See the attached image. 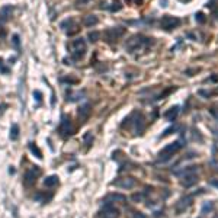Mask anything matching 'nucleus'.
Returning a JSON list of instances; mask_svg holds the SVG:
<instances>
[{
    "instance_id": "12",
    "label": "nucleus",
    "mask_w": 218,
    "mask_h": 218,
    "mask_svg": "<svg viewBox=\"0 0 218 218\" xmlns=\"http://www.w3.org/2000/svg\"><path fill=\"white\" fill-rule=\"evenodd\" d=\"M182 178H183V179H182V185H183L185 188H190V186H193L196 182H198V174H196V172L183 174Z\"/></svg>"
},
{
    "instance_id": "38",
    "label": "nucleus",
    "mask_w": 218,
    "mask_h": 218,
    "mask_svg": "<svg viewBox=\"0 0 218 218\" xmlns=\"http://www.w3.org/2000/svg\"><path fill=\"white\" fill-rule=\"evenodd\" d=\"M81 95H83V93H81V92H79V93H76L74 96H81ZM69 100H71V102H74V100H79V98H70Z\"/></svg>"
},
{
    "instance_id": "19",
    "label": "nucleus",
    "mask_w": 218,
    "mask_h": 218,
    "mask_svg": "<svg viewBox=\"0 0 218 218\" xmlns=\"http://www.w3.org/2000/svg\"><path fill=\"white\" fill-rule=\"evenodd\" d=\"M19 138V125L17 124H13L12 128H10V140L12 141H16Z\"/></svg>"
},
{
    "instance_id": "25",
    "label": "nucleus",
    "mask_w": 218,
    "mask_h": 218,
    "mask_svg": "<svg viewBox=\"0 0 218 218\" xmlns=\"http://www.w3.org/2000/svg\"><path fill=\"white\" fill-rule=\"evenodd\" d=\"M129 212L131 214L128 215V218H147V215L140 212V211H129Z\"/></svg>"
},
{
    "instance_id": "43",
    "label": "nucleus",
    "mask_w": 218,
    "mask_h": 218,
    "mask_svg": "<svg viewBox=\"0 0 218 218\" xmlns=\"http://www.w3.org/2000/svg\"><path fill=\"white\" fill-rule=\"evenodd\" d=\"M86 2H87V0H79L77 3H86Z\"/></svg>"
},
{
    "instance_id": "29",
    "label": "nucleus",
    "mask_w": 218,
    "mask_h": 218,
    "mask_svg": "<svg viewBox=\"0 0 218 218\" xmlns=\"http://www.w3.org/2000/svg\"><path fill=\"white\" fill-rule=\"evenodd\" d=\"M131 199H133L134 202H140L144 199V193H134L133 196H131Z\"/></svg>"
},
{
    "instance_id": "41",
    "label": "nucleus",
    "mask_w": 218,
    "mask_h": 218,
    "mask_svg": "<svg viewBox=\"0 0 218 218\" xmlns=\"http://www.w3.org/2000/svg\"><path fill=\"white\" fill-rule=\"evenodd\" d=\"M3 108H6V105H2V106H0V115L3 114Z\"/></svg>"
},
{
    "instance_id": "1",
    "label": "nucleus",
    "mask_w": 218,
    "mask_h": 218,
    "mask_svg": "<svg viewBox=\"0 0 218 218\" xmlns=\"http://www.w3.org/2000/svg\"><path fill=\"white\" fill-rule=\"evenodd\" d=\"M122 126L124 128H131L134 131V134L135 135H138V134H141L143 131H144V116L140 114V112H133L131 114L125 121H124V124H122Z\"/></svg>"
},
{
    "instance_id": "36",
    "label": "nucleus",
    "mask_w": 218,
    "mask_h": 218,
    "mask_svg": "<svg viewBox=\"0 0 218 218\" xmlns=\"http://www.w3.org/2000/svg\"><path fill=\"white\" fill-rule=\"evenodd\" d=\"M209 185L218 189V179H214V180H209Z\"/></svg>"
},
{
    "instance_id": "31",
    "label": "nucleus",
    "mask_w": 218,
    "mask_h": 218,
    "mask_svg": "<svg viewBox=\"0 0 218 218\" xmlns=\"http://www.w3.org/2000/svg\"><path fill=\"white\" fill-rule=\"evenodd\" d=\"M61 81H64V83H77L79 80L77 79H71V77H63V79H60Z\"/></svg>"
},
{
    "instance_id": "34",
    "label": "nucleus",
    "mask_w": 218,
    "mask_h": 218,
    "mask_svg": "<svg viewBox=\"0 0 218 218\" xmlns=\"http://www.w3.org/2000/svg\"><path fill=\"white\" fill-rule=\"evenodd\" d=\"M198 95H199V96H204V98H209L212 93H211V92H208V90H199V92H198Z\"/></svg>"
},
{
    "instance_id": "6",
    "label": "nucleus",
    "mask_w": 218,
    "mask_h": 218,
    "mask_svg": "<svg viewBox=\"0 0 218 218\" xmlns=\"http://www.w3.org/2000/svg\"><path fill=\"white\" fill-rule=\"evenodd\" d=\"M179 25H180V19L174 17V16H170V15H164L161 17V20H160V26L164 31H172L174 28H178Z\"/></svg>"
},
{
    "instance_id": "11",
    "label": "nucleus",
    "mask_w": 218,
    "mask_h": 218,
    "mask_svg": "<svg viewBox=\"0 0 218 218\" xmlns=\"http://www.w3.org/2000/svg\"><path fill=\"white\" fill-rule=\"evenodd\" d=\"M190 205H192V196H190V195L183 196V198H180V199L178 201V204H176V211H178L179 214H182V212H185Z\"/></svg>"
},
{
    "instance_id": "40",
    "label": "nucleus",
    "mask_w": 218,
    "mask_h": 218,
    "mask_svg": "<svg viewBox=\"0 0 218 218\" xmlns=\"http://www.w3.org/2000/svg\"><path fill=\"white\" fill-rule=\"evenodd\" d=\"M211 114H212V115H214V116L218 119V111H215V109H211Z\"/></svg>"
},
{
    "instance_id": "8",
    "label": "nucleus",
    "mask_w": 218,
    "mask_h": 218,
    "mask_svg": "<svg viewBox=\"0 0 218 218\" xmlns=\"http://www.w3.org/2000/svg\"><path fill=\"white\" fill-rule=\"evenodd\" d=\"M98 218H119V211L112 204H105V207L98 212Z\"/></svg>"
},
{
    "instance_id": "16",
    "label": "nucleus",
    "mask_w": 218,
    "mask_h": 218,
    "mask_svg": "<svg viewBox=\"0 0 218 218\" xmlns=\"http://www.w3.org/2000/svg\"><path fill=\"white\" fill-rule=\"evenodd\" d=\"M90 112H92V109H90V105H83L79 108V116L81 119V122H84L87 118L90 116Z\"/></svg>"
},
{
    "instance_id": "35",
    "label": "nucleus",
    "mask_w": 218,
    "mask_h": 218,
    "mask_svg": "<svg viewBox=\"0 0 218 218\" xmlns=\"http://www.w3.org/2000/svg\"><path fill=\"white\" fill-rule=\"evenodd\" d=\"M215 2H217V0H208V3H207L205 6H207V7H209V9H214V6H215L214 3H215Z\"/></svg>"
},
{
    "instance_id": "14",
    "label": "nucleus",
    "mask_w": 218,
    "mask_h": 218,
    "mask_svg": "<svg viewBox=\"0 0 218 218\" xmlns=\"http://www.w3.org/2000/svg\"><path fill=\"white\" fill-rule=\"evenodd\" d=\"M179 109H180V108H179L178 105H176V106H173V108H170V109H169V111H166V112H164V115H163V116H164L167 121L173 122L174 119L178 118V115H179Z\"/></svg>"
},
{
    "instance_id": "7",
    "label": "nucleus",
    "mask_w": 218,
    "mask_h": 218,
    "mask_svg": "<svg viewBox=\"0 0 218 218\" xmlns=\"http://www.w3.org/2000/svg\"><path fill=\"white\" fill-rule=\"evenodd\" d=\"M58 133L65 138V137H70L73 134V126H71V119L67 115H63L61 116V122L58 126Z\"/></svg>"
},
{
    "instance_id": "22",
    "label": "nucleus",
    "mask_w": 218,
    "mask_h": 218,
    "mask_svg": "<svg viewBox=\"0 0 218 218\" xmlns=\"http://www.w3.org/2000/svg\"><path fill=\"white\" fill-rule=\"evenodd\" d=\"M122 9V3L119 2V0H115V2L112 3V6H109V10L111 12H119Z\"/></svg>"
},
{
    "instance_id": "26",
    "label": "nucleus",
    "mask_w": 218,
    "mask_h": 218,
    "mask_svg": "<svg viewBox=\"0 0 218 218\" xmlns=\"http://www.w3.org/2000/svg\"><path fill=\"white\" fill-rule=\"evenodd\" d=\"M0 73H2V74H9V73H10L9 67L5 64V61H3V60H0Z\"/></svg>"
},
{
    "instance_id": "4",
    "label": "nucleus",
    "mask_w": 218,
    "mask_h": 218,
    "mask_svg": "<svg viewBox=\"0 0 218 218\" xmlns=\"http://www.w3.org/2000/svg\"><path fill=\"white\" fill-rule=\"evenodd\" d=\"M70 48H71L73 60H80V58H83L84 54H86V42H84L83 38L74 39V41L70 44Z\"/></svg>"
},
{
    "instance_id": "32",
    "label": "nucleus",
    "mask_w": 218,
    "mask_h": 218,
    "mask_svg": "<svg viewBox=\"0 0 218 218\" xmlns=\"http://www.w3.org/2000/svg\"><path fill=\"white\" fill-rule=\"evenodd\" d=\"M174 129H178L176 126H170V128H167V129H164V133L161 134V137H166V135H169V134H172V131H174Z\"/></svg>"
},
{
    "instance_id": "44",
    "label": "nucleus",
    "mask_w": 218,
    "mask_h": 218,
    "mask_svg": "<svg viewBox=\"0 0 218 218\" xmlns=\"http://www.w3.org/2000/svg\"><path fill=\"white\" fill-rule=\"evenodd\" d=\"M182 2H189V0H182Z\"/></svg>"
},
{
    "instance_id": "24",
    "label": "nucleus",
    "mask_w": 218,
    "mask_h": 218,
    "mask_svg": "<svg viewBox=\"0 0 218 218\" xmlns=\"http://www.w3.org/2000/svg\"><path fill=\"white\" fill-rule=\"evenodd\" d=\"M212 209H214V202H205V204H204V207H202L201 214H202V215H205L207 212H209V211H212Z\"/></svg>"
},
{
    "instance_id": "3",
    "label": "nucleus",
    "mask_w": 218,
    "mask_h": 218,
    "mask_svg": "<svg viewBox=\"0 0 218 218\" xmlns=\"http://www.w3.org/2000/svg\"><path fill=\"white\" fill-rule=\"evenodd\" d=\"M183 147L182 141H174V143H170L167 144L160 153H159V161H167L169 159H172L176 153Z\"/></svg>"
},
{
    "instance_id": "5",
    "label": "nucleus",
    "mask_w": 218,
    "mask_h": 218,
    "mask_svg": "<svg viewBox=\"0 0 218 218\" xmlns=\"http://www.w3.org/2000/svg\"><path fill=\"white\" fill-rule=\"evenodd\" d=\"M125 34V28H122V26H115V28H108L106 31H105V34H103V36H105V41L108 42V44H114L119 36H122Z\"/></svg>"
},
{
    "instance_id": "30",
    "label": "nucleus",
    "mask_w": 218,
    "mask_h": 218,
    "mask_svg": "<svg viewBox=\"0 0 218 218\" xmlns=\"http://www.w3.org/2000/svg\"><path fill=\"white\" fill-rule=\"evenodd\" d=\"M195 19H196V22H198V24H204L205 22V16H204V13L202 12H198L195 15Z\"/></svg>"
},
{
    "instance_id": "9",
    "label": "nucleus",
    "mask_w": 218,
    "mask_h": 218,
    "mask_svg": "<svg viewBox=\"0 0 218 218\" xmlns=\"http://www.w3.org/2000/svg\"><path fill=\"white\" fill-rule=\"evenodd\" d=\"M41 174V169L38 167V166H34L32 169H29L26 173H25V178H24V183H25V186H31V185H34L35 183V180H36V178Z\"/></svg>"
},
{
    "instance_id": "20",
    "label": "nucleus",
    "mask_w": 218,
    "mask_h": 218,
    "mask_svg": "<svg viewBox=\"0 0 218 218\" xmlns=\"http://www.w3.org/2000/svg\"><path fill=\"white\" fill-rule=\"evenodd\" d=\"M29 150H31V153H32V154H35L38 159H42V153H41V150L34 144V143H31L29 144Z\"/></svg>"
},
{
    "instance_id": "37",
    "label": "nucleus",
    "mask_w": 218,
    "mask_h": 218,
    "mask_svg": "<svg viewBox=\"0 0 218 218\" xmlns=\"http://www.w3.org/2000/svg\"><path fill=\"white\" fill-rule=\"evenodd\" d=\"M208 80H209V81H212V83H217V81H218V74H215V76H211Z\"/></svg>"
},
{
    "instance_id": "18",
    "label": "nucleus",
    "mask_w": 218,
    "mask_h": 218,
    "mask_svg": "<svg viewBox=\"0 0 218 218\" xmlns=\"http://www.w3.org/2000/svg\"><path fill=\"white\" fill-rule=\"evenodd\" d=\"M57 183H58L57 176H48L47 179H44V186H47V188H54Z\"/></svg>"
},
{
    "instance_id": "21",
    "label": "nucleus",
    "mask_w": 218,
    "mask_h": 218,
    "mask_svg": "<svg viewBox=\"0 0 218 218\" xmlns=\"http://www.w3.org/2000/svg\"><path fill=\"white\" fill-rule=\"evenodd\" d=\"M87 38H89V41H90V42H96V41H99L100 34H99L98 31H90V32H89V35H87Z\"/></svg>"
},
{
    "instance_id": "33",
    "label": "nucleus",
    "mask_w": 218,
    "mask_h": 218,
    "mask_svg": "<svg viewBox=\"0 0 218 218\" xmlns=\"http://www.w3.org/2000/svg\"><path fill=\"white\" fill-rule=\"evenodd\" d=\"M34 98L36 99V102H41V100H42V93H41L39 90H35V92H34Z\"/></svg>"
},
{
    "instance_id": "39",
    "label": "nucleus",
    "mask_w": 218,
    "mask_h": 218,
    "mask_svg": "<svg viewBox=\"0 0 218 218\" xmlns=\"http://www.w3.org/2000/svg\"><path fill=\"white\" fill-rule=\"evenodd\" d=\"M196 71H199V69H193V70H188V71H186V74H188V76H192V73H196Z\"/></svg>"
},
{
    "instance_id": "17",
    "label": "nucleus",
    "mask_w": 218,
    "mask_h": 218,
    "mask_svg": "<svg viewBox=\"0 0 218 218\" xmlns=\"http://www.w3.org/2000/svg\"><path fill=\"white\" fill-rule=\"evenodd\" d=\"M98 22H99V19H98V16H95V15H87V16L83 17V25L87 26V28L96 25Z\"/></svg>"
},
{
    "instance_id": "27",
    "label": "nucleus",
    "mask_w": 218,
    "mask_h": 218,
    "mask_svg": "<svg viewBox=\"0 0 218 218\" xmlns=\"http://www.w3.org/2000/svg\"><path fill=\"white\" fill-rule=\"evenodd\" d=\"M73 24H74L73 19H65V20H63L61 24H60V26H61V29H67V26H70V25H73Z\"/></svg>"
},
{
    "instance_id": "10",
    "label": "nucleus",
    "mask_w": 218,
    "mask_h": 218,
    "mask_svg": "<svg viewBox=\"0 0 218 218\" xmlns=\"http://www.w3.org/2000/svg\"><path fill=\"white\" fill-rule=\"evenodd\" d=\"M112 185L116 186V188H122V189H133L137 185V182H135L134 178H122V179L114 180Z\"/></svg>"
},
{
    "instance_id": "42",
    "label": "nucleus",
    "mask_w": 218,
    "mask_h": 218,
    "mask_svg": "<svg viewBox=\"0 0 218 218\" xmlns=\"http://www.w3.org/2000/svg\"><path fill=\"white\" fill-rule=\"evenodd\" d=\"M9 61H10V63H12V64H13V63H15V61H16V57H13V58H10V60H9Z\"/></svg>"
},
{
    "instance_id": "28",
    "label": "nucleus",
    "mask_w": 218,
    "mask_h": 218,
    "mask_svg": "<svg viewBox=\"0 0 218 218\" xmlns=\"http://www.w3.org/2000/svg\"><path fill=\"white\" fill-rule=\"evenodd\" d=\"M92 143H93V135H92L90 133H87V134L84 135V144L89 147V145H92Z\"/></svg>"
},
{
    "instance_id": "15",
    "label": "nucleus",
    "mask_w": 218,
    "mask_h": 218,
    "mask_svg": "<svg viewBox=\"0 0 218 218\" xmlns=\"http://www.w3.org/2000/svg\"><path fill=\"white\" fill-rule=\"evenodd\" d=\"M12 15H13V6L10 5H5L0 9V19L2 20H9Z\"/></svg>"
},
{
    "instance_id": "13",
    "label": "nucleus",
    "mask_w": 218,
    "mask_h": 218,
    "mask_svg": "<svg viewBox=\"0 0 218 218\" xmlns=\"http://www.w3.org/2000/svg\"><path fill=\"white\" fill-rule=\"evenodd\" d=\"M126 201V198L124 195H121V193H111V195H108L106 198L103 199V202L105 204H114V202H125Z\"/></svg>"
},
{
    "instance_id": "23",
    "label": "nucleus",
    "mask_w": 218,
    "mask_h": 218,
    "mask_svg": "<svg viewBox=\"0 0 218 218\" xmlns=\"http://www.w3.org/2000/svg\"><path fill=\"white\" fill-rule=\"evenodd\" d=\"M12 45H13L16 50L20 48V38H19L17 34H13V35H12Z\"/></svg>"
},
{
    "instance_id": "2",
    "label": "nucleus",
    "mask_w": 218,
    "mask_h": 218,
    "mask_svg": "<svg viewBox=\"0 0 218 218\" xmlns=\"http://www.w3.org/2000/svg\"><path fill=\"white\" fill-rule=\"evenodd\" d=\"M153 42H154V41H153V38H147L144 35H134V36H131L126 41L125 48H126L128 52H134V51H137V50H140L143 47L150 45V44H153Z\"/></svg>"
}]
</instances>
